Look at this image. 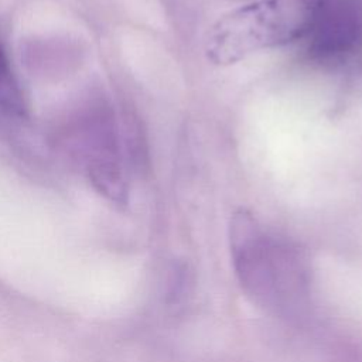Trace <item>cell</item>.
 I'll return each instance as SVG.
<instances>
[{
  "label": "cell",
  "mask_w": 362,
  "mask_h": 362,
  "mask_svg": "<svg viewBox=\"0 0 362 362\" xmlns=\"http://www.w3.org/2000/svg\"><path fill=\"white\" fill-rule=\"evenodd\" d=\"M321 0H257L221 17L208 31L205 54L216 65L235 64L266 48L303 38Z\"/></svg>",
  "instance_id": "1"
},
{
  "label": "cell",
  "mask_w": 362,
  "mask_h": 362,
  "mask_svg": "<svg viewBox=\"0 0 362 362\" xmlns=\"http://www.w3.org/2000/svg\"><path fill=\"white\" fill-rule=\"evenodd\" d=\"M229 236L233 266L242 286L257 301L272 303L277 298L281 273L273 242L246 211L233 214Z\"/></svg>",
  "instance_id": "2"
},
{
  "label": "cell",
  "mask_w": 362,
  "mask_h": 362,
  "mask_svg": "<svg viewBox=\"0 0 362 362\" xmlns=\"http://www.w3.org/2000/svg\"><path fill=\"white\" fill-rule=\"evenodd\" d=\"M358 10L346 0H321L310 37V51L318 57H332L348 51L359 38Z\"/></svg>",
  "instance_id": "3"
},
{
  "label": "cell",
  "mask_w": 362,
  "mask_h": 362,
  "mask_svg": "<svg viewBox=\"0 0 362 362\" xmlns=\"http://www.w3.org/2000/svg\"><path fill=\"white\" fill-rule=\"evenodd\" d=\"M0 110L21 115L24 110L23 95L13 75L6 49L0 41Z\"/></svg>",
  "instance_id": "4"
}]
</instances>
